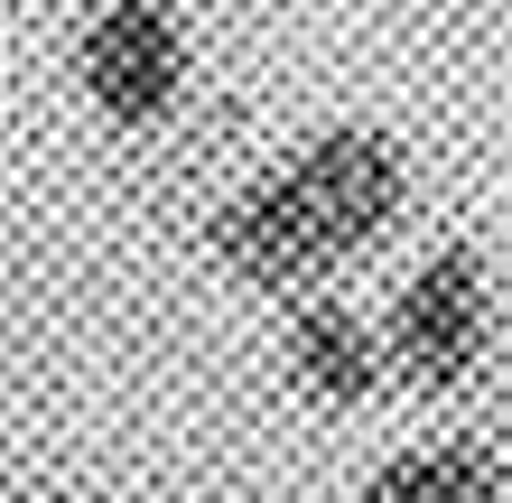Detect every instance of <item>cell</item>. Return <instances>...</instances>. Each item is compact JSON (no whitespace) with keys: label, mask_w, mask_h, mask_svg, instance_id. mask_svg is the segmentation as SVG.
<instances>
[{"label":"cell","mask_w":512,"mask_h":503,"mask_svg":"<svg viewBox=\"0 0 512 503\" xmlns=\"http://www.w3.org/2000/svg\"><path fill=\"white\" fill-rule=\"evenodd\" d=\"M410 215V150L373 122H336L308 150H289L270 177L205 224V252L224 261L243 289L270 299H308L326 271H345L354 252H373L391 224Z\"/></svg>","instance_id":"cell-1"},{"label":"cell","mask_w":512,"mask_h":503,"mask_svg":"<svg viewBox=\"0 0 512 503\" xmlns=\"http://www.w3.org/2000/svg\"><path fill=\"white\" fill-rule=\"evenodd\" d=\"M75 84L112 131H159L187 94V28L168 0H103L75 28Z\"/></svg>","instance_id":"cell-3"},{"label":"cell","mask_w":512,"mask_h":503,"mask_svg":"<svg viewBox=\"0 0 512 503\" xmlns=\"http://www.w3.org/2000/svg\"><path fill=\"white\" fill-rule=\"evenodd\" d=\"M280 364H289V382H298L317 410H364L373 382H382V336H373L345 299H289Z\"/></svg>","instance_id":"cell-4"},{"label":"cell","mask_w":512,"mask_h":503,"mask_svg":"<svg viewBox=\"0 0 512 503\" xmlns=\"http://www.w3.org/2000/svg\"><path fill=\"white\" fill-rule=\"evenodd\" d=\"M364 503H512V466L485 438H419L373 466Z\"/></svg>","instance_id":"cell-5"},{"label":"cell","mask_w":512,"mask_h":503,"mask_svg":"<svg viewBox=\"0 0 512 503\" xmlns=\"http://www.w3.org/2000/svg\"><path fill=\"white\" fill-rule=\"evenodd\" d=\"M0 503H66V494H38V485H0Z\"/></svg>","instance_id":"cell-6"},{"label":"cell","mask_w":512,"mask_h":503,"mask_svg":"<svg viewBox=\"0 0 512 503\" xmlns=\"http://www.w3.org/2000/svg\"><path fill=\"white\" fill-rule=\"evenodd\" d=\"M494 354V280H485V252L475 243H438L419 271L391 289V317H382V373H401L410 392H466Z\"/></svg>","instance_id":"cell-2"}]
</instances>
